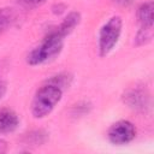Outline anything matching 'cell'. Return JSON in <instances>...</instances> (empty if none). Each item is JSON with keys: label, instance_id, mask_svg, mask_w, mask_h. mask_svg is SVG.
Segmentation results:
<instances>
[{"label": "cell", "instance_id": "12", "mask_svg": "<svg viewBox=\"0 0 154 154\" xmlns=\"http://www.w3.org/2000/svg\"><path fill=\"white\" fill-rule=\"evenodd\" d=\"M153 38V28H144L141 26L135 36L134 43L136 46H144L147 43H149Z\"/></svg>", "mask_w": 154, "mask_h": 154}, {"label": "cell", "instance_id": "17", "mask_svg": "<svg viewBox=\"0 0 154 154\" xmlns=\"http://www.w3.org/2000/svg\"><path fill=\"white\" fill-rule=\"evenodd\" d=\"M112 1H114L116 4H118V5H122V6H126V5H130V4H132L135 0H112Z\"/></svg>", "mask_w": 154, "mask_h": 154}, {"label": "cell", "instance_id": "1", "mask_svg": "<svg viewBox=\"0 0 154 154\" xmlns=\"http://www.w3.org/2000/svg\"><path fill=\"white\" fill-rule=\"evenodd\" d=\"M64 38L65 37L54 29L48 31L42 41L29 52L26 55V63L30 66H37L55 59L63 51Z\"/></svg>", "mask_w": 154, "mask_h": 154}, {"label": "cell", "instance_id": "4", "mask_svg": "<svg viewBox=\"0 0 154 154\" xmlns=\"http://www.w3.org/2000/svg\"><path fill=\"white\" fill-rule=\"evenodd\" d=\"M108 141L116 146L128 144L136 137V128L130 120H118L113 123L107 131Z\"/></svg>", "mask_w": 154, "mask_h": 154}, {"label": "cell", "instance_id": "16", "mask_svg": "<svg viewBox=\"0 0 154 154\" xmlns=\"http://www.w3.org/2000/svg\"><path fill=\"white\" fill-rule=\"evenodd\" d=\"M8 149V143L5 140H0V154L6 153Z\"/></svg>", "mask_w": 154, "mask_h": 154}, {"label": "cell", "instance_id": "3", "mask_svg": "<svg viewBox=\"0 0 154 154\" xmlns=\"http://www.w3.org/2000/svg\"><path fill=\"white\" fill-rule=\"evenodd\" d=\"M122 29L123 19L120 16H113L103 23L97 36V49L100 57H106L113 51L120 38Z\"/></svg>", "mask_w": 154, "mask_h": 154}, {"label": "cell", "instance_id": "13", "mask_svg": "<svg viewBox=\"0 0 154 154\" xmlns=\"http://www.w3.org/2000/svg\"><path fill=\"white\" fill-rule=\"evenodd\" d=\"M19 1L25 6H38L45 4L47 0H19Z\"/></svg>", "mask_w": 154, "mask_h": 154}, {"label": "cell", "instance_id": "7", "mask_svg": "<svg viewBox=\"0 0 154 154\" xmlns=\"http://www.w3.org/2000/svg\"><path fill=\"white\" fill-rule=\"evenodd\" d=\"M81 19H82V17H81V13L79 12H76V11L69 12L64 17L63 22L54 28V30L58 31L61 36L66 37L67 35H70L78 26V24L81 23Z\"/></svg>", "mask_w": 154, "mask_h": 154}, {"label": "cell", "instance_id": "15", "mask_svg": "<svg viewBox=\"0 0 154 154\" xmlns=\"http://www.w3.org/2000/svg\"><path fill=\"white\" fill-rule=\"evenodd\" d=\"M6 91H7V84H6V82L0 79V101L6 95Z\"/></svg>", "mask_w": 154, "mask_h": 154}, {"label": "cell", "instance_id": "5", "mask_svg": "<svg viewBox=\"0 0 154 154\" xmlns=\"http://www.w3.org/2000/svg\"><path fill=\"white\" fill-rule=\"evenodd\" d=\"M149 93L143 85L130 87L123 94L124 103L135 111H144L149 106Z\"/></svg>", "mask_w": 154, "mask_h": 154}, {"label": "cell", "instance_id": "9", "mask_svg": "<svg viewBox=\"0 0 154 154\" xmlns=\"http://www.w3.org/2000/svg\"><path fill=\"white\" fill-rule=\"evenodd\" d=\"M16 20V12L11 7L0 8V34L6 31Z\"/></svg>", "mask_w": 154, "mask_h": 154}, {"label": "cell", "instance_id": "14", "mask_svg": "<svg viewBox=\"0 0 154 154\" xmlns=\"http://www.w3.org/2000/svg\"><path fill=\"white\" fill-rule=\"evenodd\" d=\"M65 10H66V6L63 5V4H58V5H54V6L52 7L53 13H55V14H60V13L65 12Z\"/></svg>", "mask_w": 154, "mask_h": 154}, {"label": "cell", "instance_id": "10", "mask_svg": "<svg viewBox=\"0 0 154 154\" xmlns=\"http://www.w3.org/2000/svg\"><path fill=\"white\" fill-rule=\"evenodd\" d=\"M48 140V134L45 130H32L25 135V143L30 146H41Z\"/></svg>", "mask_w": 154, "mask_h": 154}, {"label": "cell", "instance_id": "8", "mask_svg": "<svg viewBox=\"0 0 154 154\" xmlns=\"http://www.w3.org/2000/svg\"><path fill=\"white\" fill-rule=\"evenodd\" d=\"M153 10H154L153 1H146L138 7V10H137V19H138L141 26L153 28V18H154Z\"/></svg>", "mask_w": 154, "mask_h": 154}, {"label": "cell", "instance_id": "6", "mask_svg": "<svg viewBox=\"0 0 154 154\" xmlns=\"http://www.w3.org/2000/svg\"><path fill=\"white\" fill-rule=\"evenodd\" d=\"M20 119L18 114L11 108L0 109V134L7 135L16 131L19 126Z\"/></svg>", "mask_w": 154, "mask_h": 154}, {"label": "cell", "instance_id": "11", "mask_svg": "<svg viewBox=\"0 0 154 154\" xmlns=\"http://www.w3.org/2000/svg\"><path fill=\"white\" fill-rule=\"evenodd\" d=\"M72 79H73L72 75H70V73H67V72H61V73H58V75H55V76H52V77H51L49 79H47L46 82L52 83V84H55V85L60 87V88L64 90L65 88H69V87L71 85Z\"/></svg>", "mask_w": 154, "mask_h": 154}, {"label": "cell", "instance_id": "2", "mask_svg": "<svg viewBox=\"0 0 154 154\" xmlns=\"http://www.w3.org/2000/svg\"><path fill=\"white\" fill-rule=\"evenodd\" d=\"M64 90L52 83L46 82L43 85H41L31 101V114L36 119L46 118L52 113V111L55 108V106L60 102L63 97Z\"/></svg>", "mask_w": 154, "mask_h": 154}]
</instances>
